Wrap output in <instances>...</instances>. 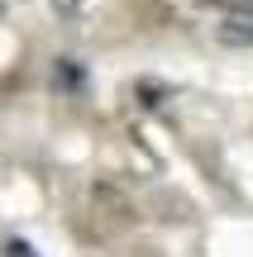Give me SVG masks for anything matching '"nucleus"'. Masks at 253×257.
Listing matches in <instances>:
<instances>
[{
  "mask_svg": "<svg viewBox=\"0 0 253 257\" xmlns=\"http://www.w3.org/2000/svg\"><path fill=\"white\" fill-rule=\"evenodd\" d=\"M215 38L225 48H253V10H225L215 24Z\"/></svg>",
  "mask_w": 253,
  "mask_h": 257,
  "instance_id": "f257e3e1",
  "label": "nucleus"
},
{
  "mask_svg": "<svg viewBox=\"0 0 253 257\" xmlns=\"http://www.w3.org/2000/svg\"><path fill=\"white\" fill-rule=\"evenodd\" d=\"M5 257H34V248H29V243H19V238H15V243H5Z\"/></svg>",
  "mask_w": 253,
  "mask_h": 257,
  "instance_id": "f03ea898",
  "label": "nucleus"
}]
</instances>
